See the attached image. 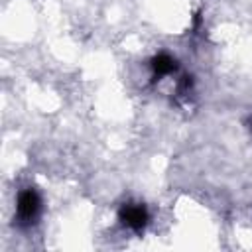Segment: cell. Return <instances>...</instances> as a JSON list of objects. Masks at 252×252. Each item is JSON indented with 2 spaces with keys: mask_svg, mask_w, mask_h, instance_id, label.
<instances>
[{
  "mask_svg": "<svg viewBox=\"0 0 252 252\" xmlns=\"http://www.w3.org/2000/svg\"><path fill=\"white\" fill-rule=\"evenodd\" d=\"M39 205H41V201H39L37 191H33V189L22 191L18 195V205H16V209H18V220L24 222V224L32 222L37 217V213H39Z\"/></svg>",
  "mask_w": 252,
  "mask_h": 252,
  "instance_id": "obj_1",
  "label": "cell"
},
{
  "mask_svg": "<svg viewBox=\"0 0 252 252\" xmlns=\"http://www.w3.org/2000/svg\"><path fill=\"white\" fill-rule=\"evenodd\" d=\"M118 219L122 220V224H126L128 228L132 230H142L148 222V211L146 207L142 205H134V203H128V205H122V209L118 211Z\"/></svg>",
  "mask_w": 252,
  "mask_h": 252,
  "instance_id": "obj_2",
  "label": "cell"
},
{
  "mask_svg": "<svg viewBox=\"0 0 252 252\" xmlns=\"http://www.w3.org/2000/svg\"><path fill=\"white\" fill-rule=\"evenodd\" d=\"M152 69H154L156 77H163V75L173 73V71L177 69V65H175V59H171V57L165 55V53H159V55H156V57L152 59Z\"/></svg>",
  "mask_w": 252,
  "mask_h": 252,
  "instance_id": "obj_3",
  "label": "cell"
}]
</instances>
